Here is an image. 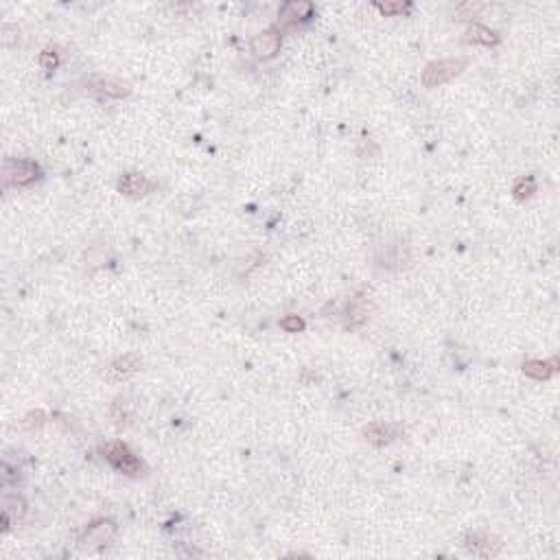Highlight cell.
<instances>
[{"mask_svg":"<svg viewBox=\"0 0 560 560\" xmlns=\"http://www.w3.org/2000/svg\"><path fill=\"white\" fill-rule=\"evenodd\" d=\"M466 40L473 42V44H484V46H495L499 42L497 33L490 31L484 24H471L469 31H466Z\"/></svg>","mask_w":560,"mask_h":560,"instance_id":"5bb4252c","label":"cell"},{"mask_svg":"<svg viewBox=\"0 0 560 560\" xmlns=\"http://www.w3.org/2000/svg\"><path fill=\"white\" fill-rule=\"evenodd\" d=\"M513 193H515L517 200H528V197H532L536 193V179L532 175L519 177L513 186Z\"/></svg>","mask_w":560,"mask_h":560,"instance_id":"2e32d148","label":"cell"},{"mask_svg":"<svg viewBox=\"0 0 560 560\" xmlns=\"http://www.w3.org/2000/svg\"><path fill=\"white\" fill-rule=\"evenodd\" d=\"M103 453L108 457V462L117 471H121L125 475H131V477H136V475L142 473V462L129 451L127 444H123L119 440L110 442V444H105V447H103Z\"/></svg>","mask_w":560,"mask_h":560,"instance_id":"7a4b0ae2","label":"cell"},{"mask_svg":"<svg viewBox=\"0 0 560 560\" xmlns=\"http://www.w3.org/2000/svg\"><path fill=\"white\" fill-rule=\"evenodd\" d=\"M40 66L44 71H55L57 66H59V53H57V48H46V51L40 55Z\"/></svg>","mask_w":560,"mask_h":560,"instance_id":"e0dca14e","label":"cell"},{"mask_svg":"<svg viewBox=\"0 0 560 560\" xmlns=\"http://www.w3.org/2000/svg\"><path fill=\"white\" fill-rule=\"evenodd\" d=\"M38 164L31 160H5L3 179L7 186H29L38 179Z\"/></svg>","mask_w":560,"mask_h":560,"instance_id":"3957f363","label":"cell"},{"mask_svg":"<svg viewBox=\"0 0 560 560\" xmlns=\"http://www.w3.org/2000/svg\"><path fill=\"white\" fill-rule=\"evenodd\" d=\"M27 515V503L20 497H9L3 506V530L7 532L11 523H18Z\"/></svg>","mask_w":560,"mask_h":560,"instance_id":"8fae6325","label":"cell"},{"mask_svg":"<svg viewBox=\"0 0 560 560\" xmlns=\"http://www.w3.org/2000/svg\"><path fill=\"white\" fill-rule=\"evenodd\" d=\"M466 68V59H440L432 61L427 68L422 71V84L427 88H436L451 81Z\"/></svg>","mask_w":560,"mask_h":560,"instance_id":"6da1fadb","label":"cell"},{"mask_svg":"<svg viewBox=\"0 0 560 560\" xmlns=\"http://www.w3.org/2000/svg\"><path fill=\"white\" fill-rule=\"evenodd\" d=\"M280 326H283L287 333H300V331H304V320L298 316H287V318L280 320Z\"/></svg>","mask_w":560,"mask_h":560,"instance_id":"ac0fdd59","label":"cell"},{"mask_svg":"<svg viewBox=\"0 0 560 560\" xmlns=\"http://www.w3.org/2000/svg\"><path fill=\"white\" fill-rule=\"evenodd\" d=\"M374 7L385 15H397V13H403L407 9V5H403V3H376Z\"/></svg>","mask_w":560,"mask_h":560,"instance_id":"d6986e66","label":"cell"},{"mask_svg":"<svg viewBox=\"0 0 560 560\" xmlns=\"http://www.w3.org/2000/svg\"><path fill=\"white\" fill-rule=\"evenodd\" d=\"M117 534V525L110 519H98L94 523H90L84 536H81V545L84 547H90V550H96V547H103L108 543L114 538Z\"/></svg>","mask_w":560,"mask_h":560,"instance_id":"277c9868","label":"cell"},{"mask_svg":"<svg viewBox=\"0 0 560 560\" xmlns=\"http://www.w3.org/2000/svg\"><path fill=\"white\" fill-rule=\"evenodd\" d=\"M92 90H96L98 94H105V96H125L129 92L125 84H121V81H117V79H110V77L94 79Z\"/></svg>","mask_w":560,"mask_h":560,"instance_id":"9a60e30c","label":"cell"},{"mask_svg":"<svg viewBox=\"0 0 560 560\" xmlns=\"http://www.w3.org/2000/svg\"><path fill=\"white\" fill-rule=\"evenodd\" d=\"M280 48V36L276 31H265L258 33V36L252 40V51L256 57H274Z\"/></svg>","mask_w":560,"mask_h":560,"instance_id":"52a82bcc","label":"cell"},{"mask_svg":"<svg viewBox=\"0 0 560 560\" xmlns=\"http://www.w3.org/2000/svg\"><path fill=\"white\" fill-rule=\"evenodd\" d=\"M523 372L536 378V381H545V378L554 376L558 372V359L552 357L547 361H540V359H532V361H525L523 364Z\"/></svg>","mask_w":560,"mask_h":560,"instance_id":"9c48e42d","label":"cell"},{"mask_svg":"<svg viewBox=\"0 0 560 560\" xmlns=\"http://www.w3.org/2000/svg\"><path fill=\"white\" fill-rule=\"evenodd\" d=\"M364 436L374 447H385V444H390L397 438V427L385 425V422H372L364 429Z\"/></svg>","mask_w":560,"mask_h":560,"instance_id":"ba28073f","label":"cell"},{"mask_svg":"<svg viewBox=\"0 0 560 560\" xmlns=\"http://www.w3.org/2000/svg\"><path fill=\"white\" fill-rule=\"evenodd\" d=\"M119 191L127 197H142L152 191V182L140 173H127L121 177Z\"/></svg>","mask_w":560,"mask_h":560,"instance_id":"8992f818","label":"cell"},{"mask_svg":"<svg viewBox=\"0 0 560 560\" xmlns=\"http://www.w3.org/2000/svg\"><path fill=\"white\" fill-rule=\"evenodd\" d=\"M466 547L475 554V556H482V558H492L501 552V543L497 536H492L488 532H473L466 536Z\"/></svg>","mask_w":560,"mask_h":560,"instance_id":"5b68a950","label":"cell"},{"mask_svg":"<svg viewBox=\"0 0 560 560\" xmlns=\"http://www.w3.org/2000/svg\"><path fill=\"white\" fill-rule=\"evenodd\" d=\"M311 5L309 3H289L283 7V11H280L278 15V27H291L293 22H298L300 18H309V13H311Z\"/></svg>","mask_w":560,"mask_h":560,"instance_id":"7c38bea8","label":"cell"},{"mask_svg":"<svg viewBox=\"0 0 560 560\" xmlns=\"http://www.w3.org/2000/svg\"><path fill=\"white\" fill-rule=\"evenodd\" d=\"M142 364V359L138 355H125L121 359H117L114 364L110 366V372L117 376V378H125L129 374H134Z\"/></svg>","mask_w":560,"mask_h":560,"instance_id":"4fadbf2b","label":"cell"},{"mask_svg":"<svg viewBox=\"0 0 560 560\" xmlns=\"http://www.w3.org/2000/svg\"><path fill=\"white\" fill-rule=\"evenodd\" d=\"M368 313H370V302L364 298V295H355V298L348 302V309H346V316H348L346 326L359 328L361 324L368 322Z\"/></svg>","mask_w":560,"mask_h":560,"instance_id":"30bf717a","label":"cell"}]
</instances>
